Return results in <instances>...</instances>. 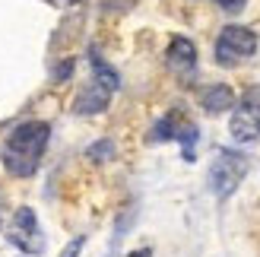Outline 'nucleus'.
<instances>
[{
    "label": "nucleus",
    "mask_w": 260,
    "mask_h": 257,
    "mask_svg": "<svg viewBox=\"0 0 260 257\" xmlns=\"http://www.w3.org/2000/svg\"><path fill=\"white\" fill-rule=\"evenodd\" d=\"M7 238L13 248H19L22 254H42L45 251V235H42V226H38V216L32 213V207H19L10 219L7 229Z\"/></svg>",
    "instance_id": "obj_7"
},
{
    "label": "nucleus",
    "mask_w": 260,
    "mask_h": 257,
    "mask_svg": "<svg viewBox=\"0 0 260 257\" xmlns=\"http://www.w3.org/2000/svg\"><path fill=\"white\" fill-rule=\"evenodd\" d=\"M165 63L181 76V80H193V73H197V48H193L190 38L175 35L168 51H165Z\"/></svg>",
    "instance_id": "obj_8"
},
{
    "label": "nucleus",
    "mask_w": 260,
    "mask_h": 257,
    "mask_svg": "<svg viewBox=\"0 0 260 257\" xmlns=\"http://www.w3.org/2000/svg\"><path fill=\"white\" fill-rule=\"evenodd\" d=\"M254 54H257V32H251L248 25H225L213 45V57L219 67H238Z\"/></svg>",
    "instance_id": "obj_4"
},
{
    "label": "nucleus",
    "mask_w": 260,
    "mask_h": 257,
    "mask_svg": "<svg viewBox=\"0 0 260 257\" xmlns=\"http://www.w3.org/2000/svg\"><path fill=\"white\" fill-rule=\"evenodd\" d=\"M165 140H178L181 149H184V159L193 162V146H197V140H200V131H197L193 121H184L178 111H172V114H165L162 121H155L152 131H149V143H165Z\"/></svg>",
    "instance_id": "obj_6"
},
{
    "label": "nucleus",
    "mask_w": 260,
    "mask_h": 257,
    "mask_svg": "<svg viewBox=\"0 0 260 257\" xmlns=\"http://www.w3.org/2000/svg\"><path fill=\"white\" fill-rule=\"evenodd\" d=\"M216 4L222 7V10H229V13H238L244 7V0H216Z\"/></svg>",
    "instance_id": "obj_12"
},
{
    "label": "nucleus",
    "mask_w": 260,
    "mask_h": 257,
    "mask_svg": "<svg viewBox=\"0 0 260 257\" xmlns=\"http://www.w3.org/2000/svg\"><path fill=\"white\" fill-rule=\"evenodd\" d=\"M83 245H86V238H83V235H76V238L70 241V245H67V248H63V254H60V257H80V251H83Z\"/></svg>",
    "instance_id": "obj_11"
},
{
    "label": "nucleus",
    "mask_w": 260,
    "mask_h": 257,
    "mask_svg": "<svg viewBox=\"0 0 260 257\" xmlns=\"http://www.w3.org/2000/svg\"><path fill=\"white\" fill-rule=\"evenodd\" d=\"M229 134L235 143H254L260 137V86H251L238 99L232 121H229Z\"/></svg>",
    "instance_id": "obj_5"
},
{
    "label": "nucleus",
    "mask_w": 260,
    "mask_h": 257,
    "mask_svg": "<svg viewBox=\"0 0 260 257\" xmlns=\"http://www.w3.org/2000/svg\"><path fill=\"white\" fill-rule=\"evenodd\" d=\"M200 105H203V111L219 114L225 108H235V92H232V86H225V83H213V86L200 89Z\"/></svg>",
    "instance_id": "obj_9"
},
{
    "label": "nucleus",
    "mask_w": 260,
    "mask_h": 257,
    "mask_svg": "<svg viewBox=\"0 0 260 257\" xmlns=\"http://www.w3.org/2000/svg\"><path fill=\"white\" fill-rule=\"evenodd\" d=\"M86 156L95 159V162H105L108 156H114V143H111V140H102V143H95V146L86 149Z\"/></svg>",
    "instance_id": "obj_10"
},
{
    "label": "nucleus",
    "mask_w": 260,
    "mask_h": 257,
    "mask_svg": "<svg viewBox=\"0 0 260 257\" xmlns=\"http://www.w3.org/2000/svg\"><path fill=\"white\" fill-rule=\"evenodd\" d=\"M89 63H92V80L80 89V95H76V102H73V111L76 114H99V111H105L111 95L118 92V86H121L118 70L108 67L95 51L89 54Z\"/></svg>",
    "instance_id": "obj_2"
},
{
    "label": "nucleus",
    "mask_w": 260,
    "mask_h": 257,
    "mask_svg": "<svg viewBox=\"0 0 260 257\" xmlns=\"http://www.w3.org/2000/svg\"><path fill=\"white\" fill-rule=\"evenodd\" d=\"M127 257H149V251H146V248H143V251H130Z\"/></svg>",
    "instance_id": "obj_13"
},
{
    "label": "nucleus",
    "mask_w": 260,
    "mask_h": 257,
    "mask_svg": "<svg viewBox=\"0 0 260 257\" xmlns=\"http://www.w3.org/2000/svg\"><path fill=\"white\" fill-rule=\"evenodd\" d=\"M48 137H51V127L45 121H25V124H19L16 131L7 137V143H4V165H7V172L16 175V178L35 175L38 165H42Z\"/></svg>",
    "instance_id": "obj_1"
},
{
    "label": "nucleus",
    "mask_w": 260,
    "mask_h": 257,
    "mask_svg": "<svg viewBox=\"0 0 260 257\" xmlns=\"http://www.w3.org/2000/svg\"><path fill=\"white\" fill-rule=\"evenodd\" d=\"M248 169H251V162H248L244 152H238V149H219L213 165H210V190L219 200L232 197L238 190V184L244 181Z\"/></svg>",
    "instance_id": "obj_3"
}]
</instances>
